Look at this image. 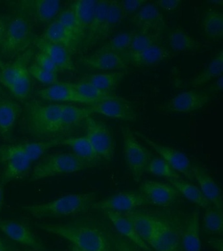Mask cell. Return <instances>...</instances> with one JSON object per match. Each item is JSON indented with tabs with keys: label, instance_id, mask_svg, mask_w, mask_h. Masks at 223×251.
Wrapping results in <instances>:
<instances>
[{
	"label": "cell",
	"instance_id": "cell-1",
	"mask_svg": "<svg viewBox=\"0 0 223 251\" xmlns=\"http://www.w3.org/2000/svg\"><path fill=\"white\" fill-rule=\"evenodd\" d=\"M36 225L43 231L63 237L84 251H113L109 233L87 222Z\"/></svg>",
	"mask_w": 223,
	"mask_h": 251
},
{
	"label": "cell",
	"instance_id": "cell-2",
	"mask_svg": "<svg viewBox=\"0 0 223 251\" xmlns=\"http://www.w3.org/2000/svg\"><path fill=\"white\" fill-rule=\"evenodd\" d=\"M96 199L95 193L70 194L47 203L24 206L23 209L37 219L75 217L92 209Z\"/></svg>",
	"mask_w": 223,
	"mask_h": 251
},
{
	"label": "cell",
	"instance_id": "cell-3",
	"mask_svg": "<svg viewBox=\"0 0 223 251\" xmlns=\"http://www.w3.org/2000/svg\"><path fill=\"white\" fill-rule=\"evenodd\" d=\"M98 164L87 162L74 153L57 152L41 158L33 169L31 181L61 175L73 174L95 168Z\"/></svg>",
	"mask_w": 223,
	"mask_h": 251
},
{
	"label": "cell",
	"instance_id": "cell-4",
	"mask_svg": "<svg viewBox=\"0 0 223 251\" xmlns=\"http://www.w3.org/2000/svg\"><path fill=\"white\" fill-rule=\"evenodd\" d=\"M62 104L29 103L27 109V126L35 137L53 136L59 133Z\"/></svg>",
	"mask_w": 223,
	"mask_h": 251
},
{
	"label": "cell",
	"instance_id": "cell-5",
	"mask_svg": "<svg viewBox=\"0 0 223 251\" xmlns=\"http://www.w3.org/2000/svg\"><path fill=\"white\" fill-rule=\"evenodd\" d=\"M32 162L19 144L0 146V164L2 170L0 174V184L4 187L10 182L25 178L30 172Z\"/></svg>",
	"mask_w": 223,
	"mask_h": 251
},
{
	"label": "cell",
	"instance_id": "cell-6",
	"mask_svg": "<svg viewBox=\"0 0 223 251\" xmlns=\"http://www.w3.org/2000/svg\"><path fill=\"white\" fill-rule=\"evenodd\" d=\"M122 133L125 161L135 181L140 182L152 158V154L137 140L129 127H123Z\"/></svg>",
	"mask_w": 223,
	"mask_h": 251
},
{
	"label": "cell",
	"instance_id": "cell-7",
	"mask_svg": "<svg viewBox=\"0 0 223 251\" xmlns=\"http://www.w3.org/2000/svg\"><path fill=\"white\" fill-rule=\"evenodd\" d=\"M163 225L149 246L153 251H183L182 233L185 221L177 214L162 219Z\"/></svg>",
	"mask_w": 223,
	"mask_h": 251
},
{
	"label": "cell",
	"instance_id": "cell-8",
	"mask_svg": "<svg viewBox=\"0 0 223 251\" xmlns=\"http://www.w3.org/2000/svg\"><path fill=\"white\" fill-rule=\"evenodd\" d=\"M32 38V30L26 20L20 17L14 18L7 25L4 38L0 45L1 54L13 56L25 52Z\"/></svg>",
	"mask_w": 223,
	"mask_h": 251
},
{
	"label": "cell",
	"instance_id": "cell-9",
	"mask_svg": "<svg viewBox=\"0 0 223 251\" xmlns=\"http://www.w3.org/2000/svg\"><path fill=\"white\" fill-rule=\"evenodd\" d=\"M85 136L89 139L94 149L101 159L112 160L115 155L116 142L111 127L91 117L85 120Z\"/></svg>",
	"mask_w": 223,
	"mask_h": 251
},
{
	"label": "cell",
	"instance_id": "cell-10",
	"mask_svg": "<svg viewBox=\"0 0 223 251\" xmlns=\"http://www.w3.org/2000/svg\"><path fill=\"white\" fill-rule=\"evenodd\" d=\"M146 205H149V203L146 196L140 192H121L109 196L105 200L95 202L92 209L98 211L124 213Z\"/></svg>",
	"mask_w": 223,
	"mask_h": 251
},
{
	"label": "cell",
	"instance_id": "cell-11",
	"mask_svg": "<svg viewBox=\"0 0 223 251\" xmlns=\"http://www.w3.org/2000/svg\"><path fill=\"white\" fill-rule=\"evenodd\" d=\"M136 134L149 145L159 155L160 158L167 162L178 174L182 175L188 179L195 180L193 165L187 155L177 149L159 144L142 133L136 132Z\"/></svg>",
	"mask_w": 223,
	"mask_h": 251
},
{
	"label": "cell",
	"instance_id": "cell-12",
	"mask_svg": "<svg viewBox=\"0 0 223 251\" xmlns=\"http://www.w3.org/2000/svg\"><path fill=\"white\" fill-rule=\"evenodd\" d=\"M0 231L27 249L46 251L44 243L26 223L17 220L0 219Z\"/></svg>",
	"mask_w": 223,
	"mask_h": 251
},
{
	"label": "cell",
	"instance_id": "cell-13",
	"mask_svg": "<svg viewBox=\"0 0 223 251\" xmlns=\"http://www.w3.org/2000/svg\"><path fill=\"white\" fill-rule=\"evenodd\" d=\"M91 114L124 121H136L137 114L134 106L124 98L115 95L88 107Z\"/></svg>",
	"mask_w": 223,
	"mask_h": 251
},
{
	"label": "cell",
	"instance_id": "cell-14",
	"mask_svg": "<svg viewBox=\"0 0 223 251\" xmlns=\"http://www.w3.org/2000/svg\"><path fill=\"white\" fill-rule=\"evenodd\" d=\"M140 190L148 199L149 205L158 207L171 205L179 197V192L170 184L146 180L141 184Z\"/></svg>",
	"mask_w": 223,
	"mask_h": 251
},
{
	"label": "cell",
	"instance_id": "cell-15",
	"mask_svg": "<svg viewBox=\"0 0 223 251\" xmlns=\"http://www.w3.org/2000/svg\"><path fill=\"white\" fill-rule=\"evenodd\" d=\"M210 97L205 92L186 91L168 100L165 105L166 111L173 113H191L205 107Z\"/></svg>",
	"mask_w": 223,
	"mask_h": 251
},
{
	"label": "cell",
	"instance_id": "cell-16",
	"mask_svg": "<svg viewBox=\"0 0 223 251\" xmlns=\"http://www.w3.org/2000/svg\"><path fill=\"white\" fill-rule=\"evenodd\" d=\"M132 223L141 239L149 244L156 237L163 225L162 219L141 212L130 211L123 213Z\"/></svg>",
	"mask_w": 223,
	"mask_h": 251
},
{
	"label": "cell",
	"instance_id": "cell-17",
	"mask_svg": "<svg viewBox=\"0 0 223 251\" xmlns=\"http://www.w3.org/2000/svg\"><path fill=\"white\" fill-rule=\"evenodd\" d=\"M81 62L91 70L104 72L125 71L128 68V64L120 55L103 51L84 57Z\"/></svg>",
	"mask_w": 223,
	"mask_h": 251
},
{
	"label": "cell",
	"instance_id": "cell-18",
	"mask_svg": "<svg viewBox=\"0 0 223 251\" xmlns=\"http://www.w3.org/2000/svg\"><path fill=\"white\" fill-rule=\"evenodd\" d=\"M34 43L40 52L50 57L59 70L70 72L75 70V65L72 60V52L66 47L50 42L43 37H36L34 39Z\"/></svg>",
	"mask_w": 223,
	"mask_h": 251
},
{
	"label": "cell",
	"instance_id": "cell-19",
	"mask_svg": "<svg viewBox=\"0 0 223 251\" xmlns=\"http://www.w3.org/2000/svg\"><path fill=\"white\" fill-rule=\"evenodd\" d=\"M38 95L42 99L56 102H74L91 105V102L78 93L70 82H57L40 90Z\"/></svg>",
	"mask_w": 223,
	"mask_h": 251
},
{
	"label": "cell",
	"instance_id": "cell-20",
	"mask_svg": "<svg viewBox=\"0 0 223 251\" xmlns=\"http://www.w3.org/2000/svg\"><path fill=\"white\" fill-rule=\"evenodd\" d=\"M132 23L140 31L160 32L165 21L157 6L147 3L132 17Z\"/></svg>",
	"mask_w": 223,
	"mask_h": 251
},
{
	"label": "cell",
	"instance_id": "cell-21",
	"mask_svg": "<svg viewBox=\"0 0 223 251\" xmlns=\"http://www.w3.org/2000/svg\"><path fill=\"white\" fill-rule=\"evenodd\" d=\"M19 5L26 13L42 23L51 21L59 13L61 4L56 0H26Z\"/></svg>",
	"mask_w": 223,
	"mask_h": 251
},
{
	"label": "cell",
	"instance_id": "cell-22",
	"mask_svg": "<svg viewBox=\"0 0 223 251\" xmlns=\"http://www.w3.org/2000/svg\"><path fill=\"white\" fill-rule=\"evenodd\" d=\"M170 55V51L160 44L149 47L141 52L125 53L121 56L127 64L136 67H147L163 62L169 58Z\"/></svg>",
	"mask_w": 223,
	"mask_h": 251
},
{
	"label": "cell",
	"instance_id": "cell-23",
	"mask_svg": "<svg viewBox=\"0 0 223 251\" xmlns=\"http://www.w3.org/2000/svg\"><path fill=\"white\" fill-rule=\"evenodd\" d=\"M103 213L112 223L119 234L128 239L143 251H153L148 243L139 236L132 223L124 214L114 211H105Z\"/></svg>",
	"mask_w": 223,
	"mask_h": 251
},
{
	"label": "cell",
	"instance_id": "cell-24",
	"mask_svg": "<svg viewBox=\"0 0 223 251\" xmlns=\"http://www.w3.org/2000/svg\"><path fill=\"white\" fill-rule=\"evenodd\" d=\"M194 178L203 196L217 209L223 210V196L220 188L207 172L197 164L193 165Z\"/></svg>",
	"mask_w": 223,
	"mask_h": 251
},
{
	"label": "cell",
	"instance_id": "cell-25",
	"mask_svg": "<svg viewBox=\"0 0 223 251\" xmlns=\"http://www.w3.org/2000/svg\"><path fill=\"white\" fill-rule=\"evenodd\" d=\"M34 51L27 49L12 63L5 65L0 72V82L9 89L17 79L28 70L29 63Z\"/></svg>",
	"mask_w": 223,
	"mask_h": 251
},
{
	"label": "cell",
	"instance_id": "cell-26",
	"mask_svg": "<svg viewBox=\"0 0 223 251\" xmlns=\"http://www.w3.org/2000/svg\"><path fill=\"white\" fill-rule=\"evenodd\" d=\"M183 251H201L199 210L196 209L185 221L182 233Z\"/></svg>",
	"mask_w": 223,
	"mask_h": 251
},
{
	"label": "cell",
	"instance_id": "cell-27",
	"mask_svg": "<svg viewBox=\"0 0 223 251\" xmlns=\"http://www.w3.org/2000/svg\"><path fill=\"white\" fill-rule=\"evenodd\" d=\"M19 113L18 104L9 100H0V136L5 140H9L12 137Z\"/></svg>",
	"mask_w": 223,
	"mask_h": 251
},
{
	"label": "cell",
	"instance_id": "cell-28",
	"mask_svg": "<svg viewBox=\"0 0 223 251\" xmlns=\"http://www.w3.org/2000/svg\"><path fill=\"white\" fill-rule=\"evenodd\" d=\"M97 0H78L72 3L73 11L79 25L81 39L85 38L95 15Z\"/></svg>",
	"mask_w": 223,
	"mask_h": 251
},
{
	"label": "cell",
	"instance_id": "cell-29",
	"mask_svg": "<svg viewBox=\"0 0 223 251\" xmlns=\"http://www.w3.org/2000/svg\"><path fill=\"white\" fill-rule=\"evenodd\" d=\"M109 3L108 0L98 1L93 21L85 37L86 46H92L98 41H100L101 33L106 19Z\"/></svg>",
	"mask_w": 223,
	"mask_h": 251
},
{
	"label": "cell",
	"instance_id": "cell-30",
	"mask_svg": "<svg viewBox=\"0 0 223 251\" xmlns=\"http://www.w3.org/2000/svg\"><path fill=\"white\" fill-rule=\"evenodd\" d=\"M125 74V71L99 73L85 76L82 78L81 81L93 84L103 91L114 93L113 92L118 87Z\"/></svg>",
	"mask_w": 223,
	"mask_h": 251
},
{
	"label": "cell",
	"instance_id": "cell-31",
	"mask_svg": "<svg viewBox=\"0 0 223 251\" xmlns=\"http://www.w3.org/2000/svg\"><path fill=\"white\" fill-rule=\"evenodd\" d=\"M60 145L68 146L73 153L83 160L98 164L101 158L96 152L89 139L86 136L62 139Z\"/></svg>",
	"mask_w": 223,
	"mask_h": 251
},
{
	"label": "cell",
	"instance_id": "cell-32",
	"mask_svg": "<svg viewBox=\"0 0 223 251\" xmlns=\"http://www.w3.org/2000/svg\"><path fill=\"white\" fill-rule=\"evenodd\" d=\"M44 38L50 42L56 43L66 47L68 50H73L79 41L57 21L50 23L46 29Z\"/></svg>",
	"mask_w": 223,
	"mask_h": 251
},
{
	"label": "cell",
	"instance_id": "cell-33",
	"mask_svg": "<svg viewBox=\"0 0 223 251\" xmlns=\"http://www.w3.org/2000/svg\"><path fill=\"white\" fill-rule=\"evenodd\" d=\"M92 114L88 107H79L69 104H62L59 133L79 125L82 121H85Z\"/></svg>",
	"mask_w": 223,
	"mask_h": 251
},
{
	"label": "cell",
	"instance_id": "cell-34",
	"mask_svg": "<svg viewBox=\"0 0 223 251\" xmlns=\"http://www.w3.org/2000/svg\"><path fill=\"white\" fill-rule=\"evenodd\" d=\"M168 181L179 192L180 194L185 196V198L192 203L204 209L211 205L210 202L203 196L199 187L195 184L185 181L182 178L168 179Z\"/></svg>",
	"mask_w": 223,
	"mask_h": 251
},
{
	"label": "cell",
	"instance_id": "cell-35",
	"mask_svg": "<svg viewBox=\"0 0 223 251\" xmlns=\"http://www.w3.org/2000/svg\"><path fill=\"white\" fill-rule=\"evenodd\" d=\"M223 72V52L221 50L214 57L206 68L189 82V85L198 87L222 76Z\"/></svg>",
	"mask_w": 223,
	"mask_h": 251
},
{
	"label": "cell",
	"instance_id": "cell-36",
	"mask_svg": "<svg viewBox=\"0 0 223 251\" xmlns=\"http://www.w3.org/2000/svg\"><path fill=\"white\" fill-rule=\"evenodd\" d=\"M125 17L126 16L121 7L119 1L116 0L109 1L106 19L101 33L100 41L108 38Z\"/></svg>",
	"mask_w": 223,
	"mask_h": 251
},
{
	"label": "cell",
	"instance_id": "cell-37",
	"mask_svg": "<svg viewBox=\"0 0 223 251\" xmlns=\"http://www.w3.org/2000/svg\"><path fill=\"white\" fill-rule=\"evenodd\" d=\"M202 27L205 34L211 39H221L223 36V13L211 9L203 18Z\"/></svg>",
	"mask_w": 223,
	"mask_h": 251
},
{
	"label": "cell",
	"instance_id": "cell-38",
	"mask_svg": "<svg viewBox=\"0 0 223 251\" xmlns=\"http://www.w3.org/2000/svg\"><path fill=\"white\" fill-rule=\"evenodd\" d=\"M161 37V33L158 31L138 30V32H134L130 48L125 53L141 52L154 45H160Z\"/></svg>",
	"mask_w": 223,
	"mask_h": 251
},
{
	"label": "cell",
	"instance_id": "cell-39",
	"mask_svg": "<svg viewBox=\"0 0 223 251\" xmlns=\"http://www.w3.org/2000/svg\"><path fill=\"white\" fill-rule=\"evenodd\" d=\"M61 137L50 139V140L33 141L21 143L23 150L32 162L40 160L50 149L60 145Z\"/></svg>",
	"mask_w": 223,
	"mask_h": 251
},
{
	"label": "cell",
	"instance_id": "cell-40",
	"mask_svg": "<svg viewBox=\"0 0 223 251\" xmlns=\"http://www.w3.org/2000/svg\"><path fill=\"white\" fill-rule=\"evenodd\" d=\"M168 42L172 50L177 52L195 50L199 47V43L183 29H176L172 31L168 37Z\"/></svg>",
	"mask_w": 223,
	"mask_h": 251
},
{
	"label": "cell",
	"instance_id": "cell-41",
	"mask_svg": "<svg viewBox=\"0 0 223 251\" xmlns=\"http://www.w3.org/2000/svg\"><path fill=\"white\" fill-rule=\"evenodd\" d=\"M203 227L207 234H221L223 231L222 210L217 209L213 205L205 209L203 217Z\"/></svg>",
	"mask_w": 223,
	"mask_h": 251
},
{
	"label": "cell",
	"instance_id": "cell-42",
	"mask_svg": "<svg viewBox=\"0 0 223 251\" xmlns=\"http://www.w3.org/2000/svg\"><path fill=\"white\" fill-rule=\"evenodd\" d=\"M70 83L77 90L78 93L91 102V105L116 95L114 93L103 91L93 86V84L81 81V80L79 82H75V83L70 82Z\"/></svg>",
	"mask_w": 223,
	"mask_h": 251
},
{
	"label": "cell",
	"instance_id": "cell-43",
	"mask_svg": "<svg viewBox=\"0 0 223 251\" xmlns=\"http://www.w3.org/2000/svg\"><path fill=\"white\" fill-rule=\"evenodd\" d=\"M134 34V32L128 31L118 33L109 39L108 42L103 45L97 51L113 52L122 56L130 48Z\"/></svg>",
	"mask_w": 223,
	"mask_h": 251
},
{
	"label": "cell",
	"instance_id": "cell-44",
	"mask_svg": "<svg viewBox=\"0 0 223 251\" xmlns=\"http://www.w3.org/2000/svg\"><path fill=\"white\" fill-rule=\"evenodd\" d=\"M146 172L166 179H180L181 175L175 172L160 157L152 158L147 167Z\"/></svg>",
	"mask_w": 223,
	"mask_h": 251
},
{
	"label": "cell",
	"instance_id": "cell-45",
	"mask_svg": "<svg viewBox=\"0 0 223 251\" xmlns=\"http://www.w3.org/2000/svg\"><path fill=\"white\" fill-rule=\"evenodd\" d=\"M62 25L69 31L78 41L81 39L79 25L77 20L71 8H68L62 11L56 20Z\"/></svg>",
	"mask_w": 223,
	"mask_h": 251
},
{
	"label": "cell",
	"instance_id": "cell-46",
	"mask_svg": "<svg viewBox=\"0 0 223 251\" xmlns=\"http://www.w3.org/2000/svg\"><path fill=\"white\" fill-rule=\"evenodd\" d=\"M28 72L31 76L43 84L50 86L58 82L57 74L44 70L36 64L29 66Z\"/></svg>",
	"mask_w": 223,
	"mask_h": 251
},
{
	"label": "cell",
	"instance_id": "cell-47",
	"mask_svg": "<svg viewBox=\"0 0 223 251\" xmlns=\"http://www.w3.org/2000/svg\"><path fill=\"white\" fill-rule=\"evenodd\" d=\"M113 251H143L118 233H109Z\"/></svg>",
	"mask_w": 223,
	"mask_h": 251
},
{
	"label": "cell",
	"instance_id": "cell-48",
	"mask_svg": "<svg viewBox=\"0 0 223 251\" xmlns=\"http://www.w3.org/2000/svg\"><path fill=\"white\" fill-rule=\"evenodd\" d=\"M35 64L40 68L44 69V70L50 71V72L56 73V74H57L58 71L60 70L56 65L54 64L53 61L42 52H39L35 56Z\"/></svg>",
	"mask_w": 223,
	"mask_h": 251
},
{
	"label": "cell",
	"instance_id": "cell-49",
	"mask_svg": "<svg viewBox=\"0 0 223 251\" xmlns=\"http://www.w3.org/2000/svg\"><path fill=\"white\" fill-rule=\"evenodd\" d=\"M147 3L148 2L144 0H126V1H119L126 17L132 15L135 12L138 11L140 8Z\"/></svg>",
	"mask_w": 223,
	"mask_h": 251
},
{
	"label": "cell",
	"instance_id": "cell-50",
	"mask_svg": "<svg viewBox=\"0 0 223 251\" xmlns=\"http://www.w3.org/2000/svg\"><path fill=\"white\" fill-rule=\"evenodd\" d=\"M181 3L179 0H160L155 3L164 11L170 12L177 9Z\"/></svg>",
	"mask_w": 223,
	"mask_h": 251
},
{
	"label": "cell",
	"instance_id": "cell-51",
	"mask_svg": "<svg viewBox=\"0 0 223 251\" xmlns=\"http://www.w3.org/2000/svg\"><path fill=\"white\" fill-rule=\"evenodd\" d=\"M209 245L216 251H223V243L222 239L213 238L208 241Z\"/></svg>",
	"mask_w": 223,
	"mask_h": 251
},
{
	"label": "cell",
	"instance_id": "cell-52",
	"mask_svg": "<svg viewBox=\"0 0 223 251\" xmlns=\"http://www.w3.org/2000/svg\"><path fill=\"white\" fill-rule=\"evenodd\" d=\"M7 25L2 19H0V45L4 38Z\"/></svg>",
	"mask_w": 223,
	"mask_h": 251
},
{
	"label": "cell",
	"instance_id": "cell-53",
	"mask_svg": "<svg viewBox=\"0 0 223 251\" xmlns=\"http://www.w3.org/2000/svg\"><path fill=\"white\" fill-rule=\"evenodd\" d=\"M0 251H14L10 245L0 239Z\"/></svg>",
	"mask_w": 223,
	"mask_h": 251
},
{
	"label": "cell",
	"instance_id": "cell-54",
	"mask_svg": "<svg viewBox=\"0 0 223 251\" xmlns=\"http://www.w3.org/2000/svg\"><path fill=\"white\" fill-rule=\"evenodd\" d=\"M3 187L0 184V211L3 209L4 206V194H3Z\"/></svg>",
	"mask_w": 223,
	"mask_h": 251
},
{
	"label": "cell",
	"instance_id": "cell-55",
	"mask_svg": "<svg viewBox=\"0 0 223 251\" xmlns=\"http://www.w3.org/2000/svg\"><path fill=\"white\" fill-rule=\"evenodd\" d=\"M71 251H84L82 249H79V247L75 246L74 245H71Z\"/></svg>",
	"mask_w": 223,
	"mask_h": 251
},
{
	"label": "cell",
	"instance_id": "cell-56",
	"mask_svg": "<svg viewBox=\"0 0 223 251\" xmlns=\"http://www.w3.org/2000/svg\"><path fill=\"white\" fill-rule=\"evenodd\" d=\"M5 66V64L3 63V61L1 60V59L0 58V69H1V70L4 68Z\"/></svg>",
	"mask_w": 223,
	"mask_h": 251
},
{
	"label": "cell",
	"instance_id": "cell-57",
	"mask_svg": "<svg viewBox=\"0 0 223 251\" xmlns=\"http://www.w3.org/2000/svg\"><path fill=\"white\" fill-rule=\"evenodd\" d=\"M21 251H42L34 250V249L25 248L24 249H23V250Z\"/></svg>",
	"mask_w": 223,
	"mask_h": 251
}]
</instances>
